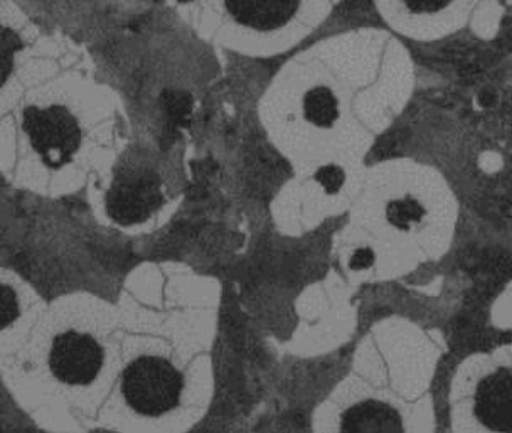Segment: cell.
I'll return each instance as SVG.
<instances>
[{"mask_svg":"<svg viewBox=\"0 0 512 433\" xmlns=\"http://www.w3.org/2000/svg\"><path fill=\"white\" fill-rule=\"evenodd\" d=\"M103 364V351L95 339L80 332L59 334L49 351V368L66 385H88Z\"/></svg>","mask_w":512,"mask_h":433,"instance_id":"5b68a950","label":"cell"},{"mask_svg":"<svg viewBox=\"0 0 512 433\" xmlns=\"http://www.w3.org/2000/svg\"><path fill=\"white\" fill-rule=\"evenodd\" d=\"M167 113L171 115L172 122L186 123L189 112H191V100L184 93H167Z\"/></svg>","mask_w":512,"mask_h":433,"instance_id":"4fadbf2b","label":"cell"},{"mask_svg":"<svg viewBox=\"0 0 512 433\" xmlns=\"http://www.w3.org/2000/svg\"><path fill=\"white\" fill-rule=\"evenodd\" d=\"M374 253L371 248H359L358 252L354 253L351 258L352 270H366L374 263Z\"/></svg>","mask_w":512,"mask_h":433,"instance_id":"9a60e30c","label":"cell"},{"mask_svg":"<svg viewBox=\"0 0 512 433\" xmlns=\"http://www.w3.org/2000/svg\"><path fill=\"white\" fill-rule=\"evenodd\" d=\"M319 181L322 182V186L329 191V193H336L339 191L344 182V172L341 167L337 166H326L322 171L319 172Z\"/></svg>","mask_w":512,"mask_h":433,"instance_id":"5bb4252c","label":"cell"},{"mask_svg":"<svg viewBox=\"0 0 512 433\" xmlns=\"http://www.w3.org/2000/svg\"><path fill=\"white\" fill-rule=\"evenodd\" d=\"M179 2H191V0H179Z\"/></svg>","mask_w":512,"mask_h":433,"instance_id":"2e32d148","label":"cell"},{"mask_svg":"<svg viewBox=\"0 0 512 433\" xmlns=\"http://www.w3.org/2000/svg\"><path fill=\"white\" fill-rule=\"evenodd\" d=\"M22 127L32 149L49 166H63L80 147V127L66 108L27 107L22 113Z\"/></svg>","mask_w":512,"mask_h":433,"instance_id":"277c9868","label":"cell"},{"mask_svg":"<svg viewBox=\"0 0 512 433\" xmlns=\"http://www.w3.org/2000/svg\"><path fill=\"white\" fill-rule=\"evenodd\" d=\"M230 4L241 21L270 29L287 21L297 9L299 0H230Z\"/></svg>","mask_w":512,"mask_h":433,"instance_id":"ba28073f","label":"cell"},{"mask_svg":"<svg viewBox=\"0 0 512 433\" xmlns=\"http://www.w3.org/2000/svg\"><path fill=\"white\" fill-rule=\"evenodd\" d=\"M24 48L21 36L16 29L7 26L6 22L0 21V88L4 86L12 71L16 56Z\"/></svg>","mask_w":512,"mask_h":433,"instance_id":"8fae6325","label":"cell"},{"mask_svg":"<svg viewBox=\"0 0 512 433\" xmlns=\"http://www.w3.org/2000/svg\"><path fill=\"white\" fill-rule=\"evenodd\" d=\"M484 0H383L384 12L400 31L442 38L467 26Z\"/></svg>","mask_w":512,"mask_h":433,"instance_id":"7a4b0ae2","label":"cell"},{"mask_svg":"<svg viewBox=\"0 0 512 433\" xmlns=\"http://www.w3.org/2000/svg\"><path fill=\"white\" fill-rule=\"evenodd\" d=\"M182 391V376L166 359H137L123 373V396L135 412L160 417L176 407Z\"/></svg>","mask_w":512,"mask_h":433,"instance_id":"3957f363","label":"cell"},{"mask_svg":"<svg viewBox=\"0 0 512 433\" xmlns=\"http://www.w3.org/2000/svg\"><path fill=\"white\" fill-rule=\"evenodd\" d=\"M344 432H403L405 423L395 408L383 401L366 400L342 415Z\"/></svg>","mask_w":512,"mask_h":433,"instance_id":"52a82bcc","label":"cell"},{"mask_svg":"<svg viewBox=\"0 0 512 433\" xmlns=\"http://www.w3.org/2000/svg\"><path fill=\"white\" fill-rule=\"evenodd\" d=\"M19 317V300L9 285H0V329L11 326Z\"/></svg>","mask_w":512,"mask_h":433,"instance_id":"7c38bea8","label":"cell"},{"mask_svg":"<svg viewBox=\"0 0 512 433\" xmlns=\"http://www.w3.org/2000/svg\"><path fill=\"white\" fill-rule=\"evenodd\" d=\"M162 201L157 177L150 174L122 177L108 193V214L122 225H134L149 218Z\"/></svg>","mask_w":512,"mask_h":433,"instance_id":"8992f818","label":"cell"},{"mask_svg":"<svg viewBox=\"0 0 512 433\" xmlns=\"http://www.w3.org/2000/svg\"><path fill=\"white\" fill-rule=\"evenodd\" d=\"M427 216V208L418 199L405 196L393 199L386 206V218L396 230L410 231L411 226L418 225Z\"/></svg>","mask_w":512,"mask_h":433,"instance_id":"9c48e42d","label":"cell"},{"mask_svg":"<svg viewBox=\"0 0 512 433\" xmlns=\"http://www.w3.org/2000/svg\"><path fill=\"white\" fill-rule=\"evenodd\" d=\"M452 393L457 430L512 433V344L465 359Z\"/></svg>","mask_w":512,"mask_h":433,"instance_id":"6da1fadb","label":"cell"},{"mask_svg":"<svg viewBox=\"0 0 512 433\" xmlns=\"http://www.w3.org/2000/svg\"><path fill=\"white\" fill-rule=\"evenodd\" d=\"M305 115L310 122L320 127L331 125L339 115L336 97L327 88H315L305 98Z\"/></svg>","mask_w":512,"mask_h":433,"instance_id":"30bf717a","label":"cell"}]
</instances>
